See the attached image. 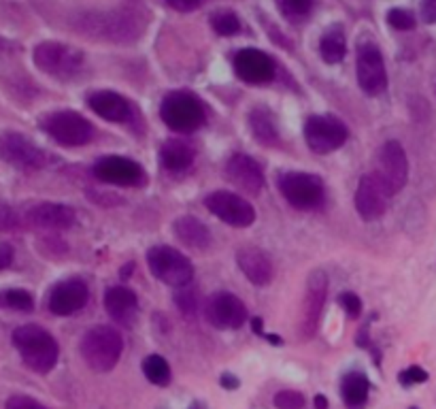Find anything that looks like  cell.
<instances>
[{
  "mask_svg": "<svg viewBox=\"0 0 436 409\" xmlns=\"http://www.w3.org/2000/svg\"><path fill=\"white\" fill-rule=\"evenodd\" d=\"M328 295V277L324 271H313L309 281H307V292L302 301V311H300V327L298 335L300 339H311L317 333V327L322 322V311Z\"/></svg>",
  "mask_w": 436,
  "mask_h": 409,
  "instance_id": "obj_13",
  "label": "cell"
},
{
  "mask_svg": "<svg viewBox=\"0 0 436 409\" xmlns=\"http://www.w3.org/2000/svg\"><path fill=\"white\" fill-rule=\"evenodd\" d=\"M143 375L147 377V382H152L156 386L170 384V367L160 354H149L143 360Z\"/></svg>",
  "mask_w": 436,
  "mask_h": 409,
  "instance_id": "obj_30",
  "label": "cell"
},
{
  "mask_svg": "<svg viewBox=\"0 0 436 409\" xmlns=\"http://www.w3.org/2000/svg\"><path fill=\"white\" fill-rule=\"evenodd\" d=\"M21 220L35 228L64 230L75 224V211L62 202H35L26 209Z\"/></svg>",
  "mask_w": 436,
  "mask_h": 409,
  "instance_id": "obj_18",
  "label": "cell"
},
{
  "mask_svg": "<svg viewBox=\"0 0 436 409\" xmlns=\"http://www.w3.org/2000/svg\"><path fill=\"white\" fill-rule=\"evenodd\" d=\"M398 379H400V384H402V386L424 384L426 379H428V373H426L421 367H409V369H406V371H402V373L398 375Z\"/></svg>",
  "mask_w": 436,
  "mask_h": 409,
  "instance_id": "obj_39",
  "label": "cell"
},
{
  "mask_svg": "<svg viewBox=\"0 0 436 409\" xmlns=\"http://www.w3.org/2000/svg\"><path fill=\"white\" fill-rule=\"evenodd\" d=\"M279 192L294 209L309 211L324 200V182L313 173L285 171L279 175Z\"/></svg>",
  "mask_w": 436,
  "mask_h": 409,
  "instance_id": "obj_6",
  "label": "cell"
},
{
  "mask_svg": "<svg viewBox=\"0 0 436 409\" xmlns=\"http://www.w3.org/2000/svg\"><path fill=\"white\" fill-rule=\"evenodd\" d=\"M94 177L109 186H138L145 180L143 166L124 156H107L94 164Z\"/></svg>",
  "mask_w": 436,
  "mask_h": 409,
  "instance_id": "obj_16",
  "label": "cell"
},
{
  "mask_svg": "<svg viewBox=\"0 0 436 409\" xmlns=\"http://www.w3.org/2000/svg\"><path fill=\"white\" fill-rule=\"evenodd\" d=\"M277 7L289 21H302L313 9V0H277Z\"/></svg>",
  "mask_w": 436,
  "mask_h": 409,
  "instance_id": "obj_32",
  "label": "cell"
},
{
  "mask_svg": "<svg viewBox=\"0 0 436 409\" xmlns=\"http://www.w3.org/2000/svg\"><path fill=\"white\" fill-rule=\"evenodd\" d=\"M21 218L15 214V209H11L9 204L0 202V230H15L19 228Z\"/></svg>",
  "mask_w": 436,
  "mask_h": 409,
  "instance_id": "obj_37",
  "label": "cell"
},
{
  "mask_svg": "<svg viewBox=\"0 0 436 409\" xmlns=\"http://www.w3.org/2000/svg\"><path fill=\"white\" fill-rule=\"evenodd\" d=\"M166 3L174 9V11H181V13H188V11H194L198 9L200 0H166Z\"/></svg>",
  "mask_w": 436,
  "mask_h": 409,
  "instance_id": "obj_42",
  "label": "cell"
},
{
  "mask_svg": "<svg viewBox=\"0 0 436 409\" xmlns=\"http://www.w3.org/2000/svg\"><path fill=\"white\" fill-rule=\"evenodd\" d=\"M421 17L426 24H436V0H421Z\"/></svg>",
  "mask_w": 436,
  "mask_h": 409,
  "instance_id": "obj_41",
  "label": "cell"
},
{
  "mask_svg": "<svg viewBox=\"0 0 436 409\" xmlns=\"http://www.w3.org/2000/svg\"><path fill=\"white\" fill-rule=\"evenodd\" d=\"M0 307L13 311H33L35 299L30 297V292H26L21 288L0 290Z\"/></svg>",
  "mask_w": 436,
  "mask_h": 409,
  "instance_id": "obj_31",
  "label": "cell"
},
{
  "mask_svg": "<svg viewBox=\"0 0 436 409\" xmlns=\"http://www.w3.org/2000/svg\"><path fill=\"white\" fill-rule=\"evenodd\" d=\"M226 175L232 184L247 194H257L264 188V171H262L257 160H253L247 154L230 156L226 164Z\"/></svg>",
  "mask_w": 436,
  "mask_h": 409,
  "instance_id": "obj_21",
  "label": "cell"
},
{
  "mask_svg": "<svg viewBox=\"0 0 436 409\" xmlns=\"http://www.w3.org/2000/svg\"><path fill=\"white\" fill-rule=\"evenodd\" d=\"M315 409H328V399L322 397V394H317L315 397Z\"/></svg>",
  "mask_w": 436,
  "mask_h": 409,
  "instance_id": "obj_45",
  "label": "cell"
},
{
  "mask_svg": "<svg viewBox=\"0 0 436 409\" xmlns=\"http://www.w3.org/2000/svg\"><path fill=\"white\" fill-rule=\"evenodd\" d=\"M85 58L79 49L64 45V43H55V41H45L37 45L35 49V64L57 79H71L81 73Z\"/></svg>",
  "mask_w": 436,
  "mask_h": 409,
  "instance_id": "obj_8",
  "label": "cell"
},
{
  "mask_svg": "<svg viewBox=\"0 0 436 409\" xmlns=\"http://www.w3.org/2000/svg\"><path fill=\"white\" fill-rule=\"evenodd\" d=\"M41 128L64 148H81L94 137V126L77 111H53L43 118Z\"/></svg>",
  "mask_w": 436,
  "mask_h": 409,
  "instance_id": "obj_7",
  "label": "cell"
},
{
  "mask_svg": "<svg viewBox=\"0 0 436 409\" xmlns=\"http://www.w3.org/2000/svg\"><path fill=\"white\" fill-rule=\"evenodd\" d=\"M368 379L364 373H347L340 382V394L347 407L358 409L368 399Z\"/></svg>",
  "mask_w": 436,
  "mask_h": 409,
  "instance_id": "obj_28",
  "label": "cell"
},
{
  "mask_svg": "<svg viewBox=\"0 0 436 409\" xmlns=\"http://www.w3.org/2000/svg\"><path fill=\"white\" fill-rule=\"evenodd\" d=\"M194 158H196V152L185 139H168V141H164L162 150H160L162 166L172 173L188 171L194 164Z\"/></svg>",
  "mask_w": 436,
  "mask_h": 409,
  "instance_id": "obj_25",
  "label": "cell"
},
{
  "mask_svg": "<svg viewBox=\"0 0 436 409\" xmlns=\"http://www.w3.org/2000/svg\"><path fill=\"white\" fill-rule=\"evenodd\" d=\"M87 103H90V109L98 115V118H102L111 124L126 122L132 113L130 103L118 92H109V90L94 92L90 98H87Z\"/></svg>",
  "mask_w": 436,
  "mask_h": 409,
  "instance_id": "obj_24",
  "label": "cell"
},
{
  "mask_svg": "<svg viewBox=\"0 0 436 409\" xmlns=\"http://www.w3.org/2000/svg\"><path fill=\"white\" fill-rule=\"evenodd\" d=\"M345 51H347V41L338 28L328 31L322 37V41H319V53H322V58L328 64H338L345 58Z\"/></svg>",
  "mask_w": 436,
  "mask_h": 409,
  "instance_id": "obj_29",
  "label": "cell"
},
{
  "mask_svg": "<svg viewBox=\"0 0 436 409\" xmlns=\"http://www.w3.org/2000/svg\"><path fill=\"white\" fill-rule=\"evenodd\" d=\"M177 305L185 315H194L198 309V301H196V292H192L188 286L177 295Z\"/></svg>",
  "mask_w": 436,
  "mask_h": 409,
  "instance_id": "obj_38",
  "label": "cell"
},
{
  "mask_svg": "<svg viewBox=\"0 0 436 409\" xmlns=\"http://www.w3.org/2000/svg\"><path fill=\"white\" fill-rule=\"evenodd\" d=\"M211 26H213V31L221 37H232V35H237L241 31V21L235 13H230V11H219L211 17Z\"/></svg>",
  "mask_w": 436,
  "mask_h": 409,
  "instance_id": "obj_33",
  "label": "cell"
},
{
  "mask_svg": "<svg viewBox=\"0 0 436 409\" xmlns=\"http://www.w3.org/2000/svg\"><path fill=\"white\" fill-rule=\"evenodd\" d=\"M388 190L381 186V182L374 177V175H364V177L360 180L358 184V190H356V209L358 214L372 222V220H379L385 209H388Z\"/></svg>",
  "mask_w": 436,
  "mask_h": 409,
  "instance_id": "obj_19",
  "label": "cell"
},
{
  "mask_svg": "<svg viewBox=\"0 0 436 409\" xmlns=\"http://www.w3.org/2000/svg\"><path fill=\"white\" fill-rule=\"evenodd\" d=\"M275 407L277 409H302L305 397L298 390H281L275 394Z\"/></svg>",
  "mask_w": 436,
  "mask_h": 409,
  "instance_id": "obj_34",
  "label": "cell"
},
{
  "mask_svg": "<svg viewBox=\"0 0 436 409\" xmlns=\"http://www.w3.org/2000/svg\"><path fill=\"white\" fill-rule=\"evenodd\" d=\"M174 237L198 252H205L211 245V230L194 216H183L174 222Z\"/></svg>",
  "mask_w": 436,
  "mask_h": 409,
  "instance_id": "obj_26",
  "label": "cell"
},
{
  "mask_svg": "<svg viewBox=\"0 0 436 409\" xmlns=\"http://www.w3.org/2000/svg\"><path fill=\"white\" fill-rule=\"evenodd\" d=\"M235 73L245 81V83H269L275 77V62L271 55H266L260 49H241L235 55Z\"/></svg>",
  "mask_w": 436,
  "mask_h": 409,
  "instance_id": "obj_20",
  "label": "cell"
},
{
  "mask_svg": "<svg viewBox=\"0 0 436 409\" xmlns=\"http://www.w3.org/2000/svg\"><path fill=\"white\" fill-rule=\"evenodd\" d=\"M0 160L19 171H39L49 164L47 152L15 130L0 132Z\"/></svg>",
  "mask_w": 436,
  "mask_h": 409,
  "instance_id": "obj_9",
  "label": "cell"
},
{
  "mask_svg": "<svg viewBox=\"0 0 436 409\" xmlns=\"http://www.w3.org/2000/svg\"><path fill=\"white\" fill-rule=\"evenodd\" d=\"M205 315L219 331H237L247 322V307L237 295L215 292L205 303Z\"/></svg>",
  "mask_w": 436,
  "mask_h": 409,
  "instance_id": "obj_14",
  "label": "cell"
},
{
  "mask_svg": "<svg viewBox=\"0 0 436 409\" xmlns=\"http://www.w3.org/2000/svg\"><path fill=\"white\" fill-rule=\"evenodd\" d=\"M221 386L224 388H239V379H235V377H230L228 373L221 377Z\"/></svg>",
  "mask_w": 436,
  "mask_h": 409,
  "instance_id": "obj_44",
  "label": "cell"
},
{
  "mask_svg": "<svg viewBox=\"0 0 436 409\" xmlns=\"http://www.w3.org/2000/svg\"><path fill=\"white\" fill-rule=\"evenodd\" d=\"M249 130L253 139L264 148H277L279 145V128L273 113L264 107H255L249 111Z\"/></svg>",
  "mask_w": 436,
  "mask_h": 409,
  "instance_id": "obj_27",
  "label": "cell"
},
{
  "mask_svg": "<svg viewBox=\"0 0 436 409\" xmlns=\"http://www.w3.org/2000/svg\"><path fill=\"white\" fill-rule=\"evenodd\" d=\"M340 305L345 307V311L352 317H358L362 313V301L354 295V292H343V295H340Z\"/></svg>",
  "mask_w": 436,
  "mask_h": 409,
  "instance_id": "obj_40",
  "label": "cell"
},
{
  "mask_svg": "<svg viewBox=\"0 0 436 409\" xmlns=\"http://www.w3.org/2000/svg\"><path fill=\"white\" fill-rule=\"evenodd\" d=\"M237 262L243 275L253 286H266L273 279V262L264 250L253 247V245L241 247L237 252Z\"/></svg>",
  "mask_w": 436,
  "mask_h": 409,
  "instance_id": "obj_23",
  "label": "cell"
},
{
  "mask_svg": "<svg viewBox=\"0 0 436 409\" xmlns=\"http://www.w3.org/2000/svg\"><path fill=\"white\" fill-rule=\"evenodd\" d=\"M388 21L392 28H396V31H413L415 28V17L406 9H392L388 13Z\"/></svg>",
  "mask_w": 436,
  "mask_h": 409,
  "instance_id": "obj_35",
  "label": "cell"
},
{
  "mask_svg": "<svg viewBox=\"0 0 436 409\" xmlns=\"http://www.w3.org/2000/svg\"><path fill=\"white\" fill-rule=\"evenodd\" d=\"M105 307L107 313L113 317V322L122 327H132L138 315V301L136 295L130 288L124 286H113L105 295Z\"/></svg>",
  "mask_w": 436,
  "mask_h": 409,
  "instance_id": "obj_22",
  "label": "cell"
},
{
  "mask_svg": "<svg viewBox=\"0 0 436 409\" xmlns=\"http://www.w3.org/2000/svg\"><path fill=\"white\" fill-rule=\"evenodd\" d=\"M5 409H49L43 403H39L33 397H26V394H13L11 399H7Z\"/></svg>",
  "mask_w": 436,
  "mask_h": 409,
  "instance_id": "obj_36",
  "label": "cell"
},
{
  "mask_svg": "<svg viewBox=\"0 0 436 409\" xmlns=\"http://www.w3.org/2000/svg\"><path fill=\"white\" fill-rule=\"evenodd\" d=\"M13 262V247L7 243H0V271L7 269Z\"/></svg>",
  "mask_w": 436,
  "mask_h": 409,
  "instance_id": "obj_43",
  "label": "cell"
},
{
  "mask_svg": "<svg viewBox=\"0 0 436 409\" xmlns=\"http://www.w3.org/2000/svg\"><path fill=\"white\" fill-rule=\"evenodd\" d=\"M356 73H358V83L366 94L379 96L381 92H385L388 71H385V62H383V55H381L379 47H374L370 43L360 47Z\"/></svg>",
  "mask_w": 436,
  "mask_h": 409,
  "instance_id": "obj_15",
  "label": "cell"
},
{
  "mask_svg": "<svg viewBox=\"0 0 436 409\" xmlns=\"http://www.w3.org/2000/svg\"><path fill=\"white\" fill-rule=\"evenodd\" d=\"M372 175L381 182L390 196L398 194L406 186V182H409V158H406V152L398 141H388L381 145Z\"/></svg>",
  "mask_w": 436,
  "mask_h": 409,
  "instance_id": "obj_10",
  "label": "cell"
},
{
  "mask_svg": "<svg viewBox=\"0 0 436 409\" xmlns=\"http://www.w3.org/2000/svg\"><path fill=\"white\" fill-rule=\"evenodd\" d=\"M147 265L156 279L170 288H185L194 279L192 260L170 245H156L147 252Z\"/></svg>",
  "mask_w": 436,
  "mask_h": 409,
  "instance_id": "obj_5",
  "label": "cell"
},
{
  "mask_svg": "<svg viewBox=\"0 0 436 409\" xmlns=\"http://www.w3.org/2000/svg\"><path fill=\"white\" fill-rule=\"evenodd\" d=\"M347 137V126L334 115H311L305 122V139L315 154H330L343 148Z\"/></svg>",
  "mask_w": 436,
  "mask_h": 409,
  "instance_id": "obj_11",
  "label": "cell"
},
{
  "mask_svg": "<svg viewBox=\"0 0 436 409\" xmlns=\"http://www.w3.org/2000/svg\"><path fill=\"white\" fill-rule=\"evenodd\" d=\"M13 345L17 347L24 365L37 373H49L60 356V347L53 335L37 324H24L15 329Z\"/></svg>",
  "mask_w": 436,
  "mask_h": 409,
  "instance_id": "obj_2",
  "label": "cell"
},
{
  "mask_svg": "<svg viewBox=\"0 0 436 409\" xmlns=\"http://www.w3.org/2000/svg\"><path fill=\"white\" fill-rule=\"evenodd\" d=\"M409 409H417V407H409Z\"/></svg>",
  "mask_w": 436,
  "mask_h": 409,
  "instance_id": "obj_47",
  "label": "cell"
},
{
  "mask_svg": "<svg viewBox=\"0 0 436 409\" xmlns=\"http://www.w3.org/2000/svg\"><path fill=\"white\" fill-rule=\"evenodd\" d=\"M160 118L172 132H194L205 122V109L196 94L185 90L168 92L160 105Z\"/></svg>",
  "mask_w": 436,
  "mask_h": 409,
  "instance_id": "obj_4",
  "label": "cell"
},
{
  "mask_svg": "<svg viewBox=\"0 0 436 409\" xmlns=\"http://www.w3.org/2000/svg\"><path fill=\"white\" fill-rule=\"evenodd\" d=\"M190 409H205V407H202L200 403H192V407Z\"/></svg>",
  "mask_w": 436,
  "mask_h": 409,
  "instance_id": "obj_46",
  "label": "cell"
},
{
  "mask_svg": "<svg viewBox=\"0 0 436 409\" xmlns=\"http://www.w3.org/2000/svg\"><path fill=\"white\" fill-rule=\"evenodd\" d=\"M207 209L219 218L221 222H226L228 226L235 228H247L255 222V209L249 200H245L241 194L237 192H228V190H217L213 194L207 196L205 200Z\"/></svg>",
  "mask_w": 436,
  "mask_h": 409,
  "instance_id": "obj_12",
  "label": "cell"
},
{
  "mask_svg": "<svg viewBox=\"0 0 436 409\" xmlns=\"http://www.w3.org/2000/svg\"><path fill=\"white\" fill-rule=\"evenodd\" d=\"M145 26H147V11L138 3H128L120 9H111L102 13H92L81 17V31L96 39L113 43H132L136 41Z\"/></svg>",
  "mask_w": 436,
  "mask_h": 409,
  "instance_id": "obj_1",
  "label": "cell"
},
{
  "mask_svg": "<svg viewBox=\"0 0 436 409\" xmlns=\"http://www.w3.org/2000/svg\"><path fill=\"white\" fill-rule=\"evenodd\" d=\"M87 299L90 290L81 279H64L51 288L47 307L55 315H73L87 305Z\"/></svg>",
  "mask_w": 436,
  "mask_h": 409,
  "instance_id": "obj_17",
  "label": "cell"
},
{
  "mask_svg": "<svg viewBox=\"0 0 436 409\" xmlns=\"http://www.w3.org/2000/svg\"><path fill=\"white\" fill-rule=\"evenodd\" d=\"M124 352V339L113 327H94L81 339V356L98 373L115 369Z\"/></svg>",
  "mask_w": 436,
  "mask_h": 409,
  "instance_id": "obj_3",
  "label": "cell"
}]
</instances>
